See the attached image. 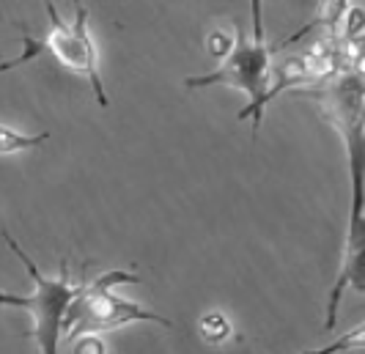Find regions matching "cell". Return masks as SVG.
Instances as JSON below:
<instances>
[{
	"label": "cell",
	"mask_w": 365,
	"mask_h": 354,
	"mask_svg": "<svg viewBox=\"0 0 365 354\" xmlns=\"http://www.w3.org/2000/svg\"><path fill=\"white\" fill-rule=\"evenodd\" d=\"M311 96L319 102L322 115L329 127H335L349 162V206L346 247L341 256L338 278L327 297V318L324 330H332L338 321V308L346 288L365 294V77L357 72H338L324 85L313 88Z\"/></svg>",
	"instance_id": "obj_1"
},
{
	"label": "cell",
	"mask_w": 365,
	"mask_h": 354,
	"mask_svg": "<svg viewBox=\"0 0 365 354\" xmlns=\"http://www.w3.org/2000/svg\"><path fill=\"white\" fill-rule=\"evenodd\" d=\"M3 242L9 244V250L25 264V269H28V275H31L36 288L28 297L0 291V308H22V311H28L34 316V330H28L25 338L36 340L38 354H61L58 346H61V335L66 333L63 324H66L69 308H72V302L80 294L83 283H72V266H69V261H61L58 278H44L38 272L36 261L19 247V242L9 231H3Z\"/></svg>",
	"instance_id": "obj_2"
},
{
	"label": "cell",
	"mask_w": 365,
	"mask_h": 354,
	"mask_svg": "<svg viewBox=\"0 0 365 354\" xmlns=\"http://www.w3.org/2000/svg\"><path fill=\"white\" fill-rule=\"evenodd\" d=\"M127 283H138L135 272H124V269H110L108 275L96 278L93 283H83L80 294L69 308V316L63 324V338L74 340L80 335H102L110 330L127 327L135 321H151V324H163V327H173L170 318L154 313L151 308H143L140 302H132L118 294H113V286H127Z\"/></svg>",
	"instance_id": "obj_3"
},
{
	"label": "cell",
	"mask_w": 365,
	"mask_h": 354,
	"mask_svg": "<svg viewBox=\"0 0 365 354\" xmlns=\"http://www.w3.org/2000/svg\"><path fill=\"white\" fill-rule=\"evenodd\" d=\"M44 9H47V19H50V31L47 36L34 38L28 31L22 36V56L11 58V61H3L0 63V75L3 72H11L22 63L34 61L41 53H53L55 61L69 69L74 75H80L88 85H91L93 96L99 102V108H108L110 99L105 93V83H102V72H99V53H96V44H93L91 33L86 28V22H66L61 17L55 0H44Z\"/></svg>",
	"instance_id": "obj_4"
},
{
	"label": "cell",
	"mask_w": 365,
	"mask_h": 354,
	"mask_svg": "<svg viewBox=\"0 0 365 354\" xmlns=\"http://www.w3.org/2000/svg\"><path fill=\"white\" fill-rule=\"evenodd\" d=\"M272 56L274 50L267 41H242L239 36L234 53L220 61V66L209 75L187 77V88H212V85H234L247 93V108L239 113V121H253V132L261 127V115L267 108V93L272 88Z\"/></svg>",
	"instance_id": "obj_5"
},
{
	"label": "cell",
	"mask_w": 365,
	"mask_h": 354,
	"mask_svg": "<svg viewBox=\"0 0 365 354\" xmlns=\"http://www.w3.org/2000/svg\"><path fill=\"white\" fill-rule=\"evenodd\" d=\"M349 9H351L349 0H319V9H316V17H313L311 25H305L302 31H297L292 38L280 41L272 50L277 53V50H283L286 44H294L297 38L308 36L313 31H324V38H338L341 36V28H344V19H346Z\"/></svg>",
	"instance_id": "obj_6"
},
{
	"label": "cell",
	"mask_w": 365,
	"mask_h": 354,
	"mask_svg": "<svg viewBox=\"0 0 365 354\" xmlns=\"http://www.w3.org/2000/svg\"><path fill=\"white\" fill-rule=\"evenodd\" d=\"M47 137H50V132H36V135H31V132H19V130H14V127L0 124V157L36 149Z\"/></svg>",
	"instance_id": "obj_7"
},
{
	"label": "cell",
	"mask_w": 365,
	"mask_h": 354,
	"mask_svg": "<svg viewBox=\"0 0 365 354\" xmlns=\"http://www.w3.org/2000/svg\"><path fill=\"white\" fill-rule=\"evenodd\" d=\"M198 333L206 343H212V346H217V343H225L228 338L234 335V327H231V321L225 313H220V311H209V313H203L201 321H198Z\"/></svg>",
	"instance_id": "obj_8"
},
{
	"label": "cell",
	"mask_w": 365,
	"mask_h": 354,
	"mask_svg": "<svg viewBox=\"0 0 365 354\" xmlns=\"http://www.w3.org/2000/svg\"><path fill=\"white\" fill-rule=\"evenodd\" d=\"M344 352H365V321L351 327L349 333H344L341 338L329 340L327 346L322 349H313V352H302V354H344Z\"/></svg>",
	"instance_id": "obj_9"
},
{
	"label": "cell",
	"mask_w": 365,
	"mask_h": 354,
	"mask_svg": "<svg viewBox=\"0 0 365 354\" xmlns=\"http://www.w3.org/2000/svg\"><path fill=\"white\" fill-rule=\"evenodd\" d=\"M234 47H237V38L231 36L228 31H212L209 38H206V53L215 61H225L234 53Z\"/></svg>",
	"instance_id": "obj_10"
},
{
	"label": "cell",
	"mask_w": 365,
	"mask_h": 354,
	"mask_svg": "<svg viewBox=\"0 0 365 354\" xmlns=\"http://www.w3.org/2000/svg\"><path fill=\"white\" fill-rule=\"evenodd\" d=\"M72 343H74V349H72L74 354H108V346H105L102 335H93V333L74 338Z\"/></svg>",
	"instance_id": "obj_11"
},
{
	"label": "cell",
	"mask_w": 365,
	"mask_h": 354,
	"mask_svg": "<svg viewBox=\"0 0 365 354\" xmlns=\"http://www.w3.org/2000/svg\"><path fill=\"white\" fill-rule=\"evenodd\" d=\"M250 3V22H253V41H264V14L261 3L264 0H247Z\"/></svg>",
	"instance_id": "obj_12"
},
{
	"label": "cell",
	"mask_w": 365,
	"mask_h": 354,
	"mask_svg": "<svg viewBox=\"0 0 365 354\" xmlns=\"http://www.w3.org/2000/svg\"><path fill=\"white\" fill-rule=\"evenodd\" d=\"M72 6H74V22H86V19H88V11H86L83 0H72Z\"/></svg>",
	"instance_id": "obj_13"
}]
</instances>
